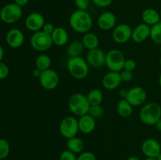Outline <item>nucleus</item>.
<instances>
[{
    "label": "nucleus",
    "instance_id": "f257e3e1",
    "mask_svg": "<svg viewBox=\"0 0 161 160\" xmlns=\"http://www.w3.org/2000/svg\"><path fill=\"white\" fill-rule=\"evenodd\" d=\"M69 24L75 32L85 34L89 32L92 28V17L86 10L76 9L70 15Z\"/></svg>",
    "mask_w": 161,
    "mask_h": 160
},
{
    "label": "nucleus",
    "instance_id": "f03ea898",
    "mask_svg": "<svg viewBox=\"0 0 161 160\" xmlns=\"http://www.w3.org/2000/svg\"><path fill=\"white\" fill-rule=\"evenodd\" d=\"M139 118L145 125H155L161 118V106L157 102L146 104L140 110Z\"/></svg>",
    "mask_w": 161,
    "mask_h": 160
},
{
    "label": "nucleus",
    "instance_id": "7ed1b4c3",
    "mask_svg": "<svg viewBox=\"0 0 161 160\" xmlns=\"http://www.w3.org/2000/svg\"><path fill=\"white\" fill-rule=\"evenodd\" d=\"M68 105L71 112L77 117H81L84 115L88 114L91 107L86 96L81 93H75L72 94L69 97Z\"/></svg>",
    "mask_w": 161,
    "mask_h": 160
},
{
    "label": "nucleus",
    "instance_id": "20e7f679",
    "mask_svg": "<svg viewBox=\"0 0 161 160\" xmlns=\"http://www.w3.org/2000/svg\"><path fill=\"white\" fill-rule=\"evenodd\" d=\"M89 64L82 56L69 58L67 68L69 74L76 79H83L89 74Z\"/></svg>",
    "mask_w": 161,
    "mask_h": 160
},
{
    "label": "nucleus",
    "instance_id": "39448f33",
    "mask_svg": "<svg viewBox=\"0 0 161 160\" xmlns=\"http://www.w3.org/2000/svg\"><path fill=\"white\" fill-rule=\"evenodd\" d=\"M22 7L15 3H8L0 9V20L6 24H14L21 18Z\"/></svg>",
    "mask_w": 161,
    "mask_h": 160
},
{
    "label": "nucleus",
    "instance_id": "423d86ee",
    "mask_svg": "<svg viewBox=\"0 0 161 160\" xmlns=\"http://www.w3.org/2000/svg\"><path fill=\"white\" fill-rule=\"evenodd\" d=\"M125 61V56L123 52L116 49H113L106 53L105 66L111 72H120L124 69Z\"/></svg>",
    "mask_w": 161,
    "mask_h": 160
},
{
    "label": "nucleus",
    "instance_id": "0eeeda50",
    "mask_svg": "<svg viewBox=\"0 0 161 160\" xmlns=\"http://www.w3.org/2000/svg\"><path fill=\"white\" fill-rule=\"evenodd\" d=\"M30 44L31 46L38 52L47 51L53 45L51 35L46 34L42 31L33 33L30 39Z\"/></svg>",
    "mask_w": 161,
    "mask_h": 160
},
{
    "label": "nucleus",
    "instance_id": "6e6552de",
    "mask_svg": "<svg viewBox=\"0 0 161 160\" xmlns=\"http://www.w3.org/2000/svg\"><path fill=\"white\" fill-rule=\"evenodd\" d=\"M59 131L61 136L66 139L75 136L80 131L78 119L75 118V116L64 117L60 122Z\"/></svg>",
    "mask_w": 161,
    "mask_h": 160
},
{
    "label": "nucleus",
    "instance_id": "1a4fd4ad",
    "mask_svg": "<svg viewBox=\"0 0 161 160\" xmlns=\"http://www.w3.org/2000/svg\"><path fill=\"white\" fill-rule=\"evenodd\" d=\"M40 86L47 90L56 89L60 83V76L58 72L52 68L42 71L39 78Z\"/></svg>",
    "mask_w": 161,
    "mask_h": 160
},
{
    "label": "nucleus",
    "instance_id": "9d476101",
    "mask_svg": "<svg viewBox=\"0 0 161 160\" xmlns=\"http://www.w3.org/2000/svg\"><path fill=\"white\" fill-rule=\"evenodd\" d=\"M132 31L131 27L127 24H119L113 28L112 37L117 44H124L131 39Z\"/></svg>",
    "mask_w": 161,
    "mask_h": 160
},
{
    "label": "nucleus",
    "instance_id": "9b49d317",
    "mask_svg": "<svg viewBox=\"0 0 161 160\" xmlns=\"http://www.w3.org/2000/svg\"><path fill=\"white\" fill-rule=\"evenodd\" d=\"M146 97H147V93L144 88L136 86L128 89V93L126 100L133 107H138L142 106L145 103Z\"/></svg>",
    "mask_w": 161,
    "mask_h": 160
},
{
    "label": "nucleus",
    "instance_id": "f8f14e48",
    "mask_svg": "<svg viewBox=\"0 0 161 160\" xmlns=\"http://www.w3.org/2000/svg\"><path fill=\"white\" fill-rule=\"evenodd\" d=\"M106 53L100 48L88 50L86 56V61L90 67L94 68H101L105 65Z\"/></svg>",
    "mask_w": 161,
    "mask_h": 160
},
{
    "label": "nucleus",
    "instance_id": "ddd939ff",
    "mask_svg": "<svg viewBox=\"0 0 161 160\" xmlns=\"http://www.w3.org/2000/svg\"><path fill=\"white\" fill-rule=\"evenodd\" d=\"M45 23L44 16L38 12L31 13L25 19V27L28 31L32 32L41 31Z\"/></svg>",
    "mask_w": 161,
    "mask_h": 160
},
{
    "label": "nucleus",
    "instance_id": "4468645a",
    "mask_svg": "<svg viewBox=\"0 0 161 160\" xmlns=\"http://www.w3.org/2000/svg\"><path fill=\"white\" fill-rule=\"evenodd\" d=\"M6 42L11 48H19L25 42V35L19 28H11L6 33Z\"/></svg>",
    "mask_w": 161,
    "mask_h": 160
},
{
    "label": "nucleus",
    "instance_id": "2eb2a0df",
    "mask_svg": "<svg viewBox=\"0 0 161 160\" xmlns=\"http://www.w3.org/2000/svg\"><path fill=\"white\" fill-rule=\"evenodd\" d=\"M142 152L146 157L157 158L161 152V146L158 141L153 138L145 140L142 144Z\"/></svg>",
    "mask_w": 161,
    "mask_h": 160
},
{
    "label": "nucleus",
    "instance_id": "dca6fc26",
    "mask_svg": "<svg viewBox=\"0 0 161 160\" xmlns=\"http://www.w3.org/2000/svg\"><path fill=\"white\" fill-rule=\"evenodd\" d=\"M97 24L102 31H109L113 29L116 24V15L109 11H105L97 17Z\"/></svg>",
    "mask_w": 161,
    "mask_h": 160
},
{
    "label": "nucleus",
    "instance_id": "f3484780",
    "mask_svg": "<svg viewBox=\"0 0 161 160\" xmlns=\"http://www.w3.org/2000/svg\"><path fill=\"white\" fill-rule=\"evenodd\" d=\"M122 83L120 73L116 72H109L105 74L102 80V86L108 90H114L117 89Z\"/></svg>",
    "mask_w": 161,
    "mask_h": 160
},
{
    "label": "nucleus",
    "instance_id": "a211bd4d",
    "mask_svg": "<svg viewBox=\"0 0 161 160\" xmlns=\"http://www.w3.org/2000/svg\"><path fill=\"white\" fill-rule=\"evenodd\" d=\"M150 28L151 27L146 24H140L132 31L131 39L136 43L145 42L146 39L150 37Z\"/></svg>",
    "mask_w": 161,
    "mask_h": 160
},
{
    "label": "nucleus",
    "instance_id": "6ab92c4d",
    "mask_svg": "<svg viewBox=\"0 0 161 160\" xmlns=\"http://www.w3.org/2000/svg\"><path fill=\"white\" fill-rule=\"evenodd\" d=\"M79 130L84 134L93 133L96 127V119L89 114L79 117Z\"/></svg>",
    "mask_w": 161,
    "mask_h": 160
},
{
    "label": "nucleus",
    "instance_id": "aec40b11",
    "mask_svg": "<svg viewBox=\"0 0 161 160\" xmlns=\"http://www.w3.org/2000/svg\"><path fill=\"white\" fill-rule=\"evenodd\" d=\"M51 39L53 45H56L58 46H63L69 42V32L65 28L62 27H56L51 35Z\"/></svg>",
    "mask_w": 161,
    "mask_h": 160
},
{
    "label": "nucleus",
    "instance_id": "412c9836",
    "mask_svg": "<svg viewBox=\"0 0 161 160\" xmlns=\"http://www.w3.org/2000/svg\"><path fill=\"white\" fill-rule=\"evenodd\" d=\"M142 20L143 23L151 27L160 21V13L153 8H147L142 13Z\"/></svg>",
    "mask_w": 161,
    "mask_h": 160
},
{
    "label": "nucleus",
    "instance_id": "4be33fe9",
    "mask_svg": "<svg viewBox=\"0 0 161 160\" xmlns=\"http://www.w3.org/2000/svg\"><path fill=\"white\" fill-rule=\"evenodd\" d=\"M85 47L83 42L80 40H74L69 42L66 48V54L70 57H75V56H81Z\"/></svg>",
    "mask_w": 161,
    "mask_h": 160
},
{
    "label": "nucleus",
    "instance_id": "5701e85b",
    "mask_svg": "<svg viewBox=\"0 0 161 160\" xmlns=\"http://www.w3.org/2000/svg\"><path fill=\"white\" fill-rule=\"evenodd\" d=\"M82 42L84 45L85 49L88 50H94V49L98 48L99 45V39L97 35L94 33L89 32L83 34V39H82Z\"/></svg>",
    "mask_w": 161,
    "mask_h": 160
},
{
    "label": "nucleus",
    "instance_id": "b1692460",
    "mask_svg": "<svg viewBox=\"0 0 161 160\" xmlns=\"http://www.w3.org/2000/svg\"><path fill=\"white\" fill-rule=\"evenodd\" d=\"M134 107L126 99H120L118 101L116 111L119 116L123 118H128L133 114Z\"/></svg>",
    "mask_w": 161,
    "mask_h": 160
},
{
    "label": "nucleus",
    "instance_id": "393cba45",
    "mask_svg": "<svg viewBox=\"0 0 161 160\" xmlns=\"http://www.w3.org/2000/svg\"><path fill=\"white\" fill-rule=\"evenodd\" d=\"M66 146H67V149L74 152L75 154L81 153L84 149V142L81 138L77 137L75 136L67 139Z\"/></svg>",
    "mask_w": 161,
    "mask_h": 160
},
{
    "label": "nucleus",
    "instance_id": "a878e982",
    "mask_svg": "<svg viewBox=\"0 0 161 160\" xmlns=\"http://www.w3.org/2000/svg\"><path fill=\"white\" fill-rule=\"evenodd\" d=\"M51 62V58L48 55L42 53V54L39 55L36 58L35 65H36V67H37V68H39V70H41L42 72V71H45L50 68Z\"/></svg>",
    "mask_w": 161,
    "mask_h": 160
},
{
    "label": "nucleus",
    "instance_id": "bb28decb",
    "mask_svg": "<svg viewBox=\"0 0 161 160\" xmlns=\"http://www.w3.org/2000/svg\"><path fill=\"white\" fill-rule=\"evenodd\" d=\"M90 105H100L103 100V93L99 89H93L86 95Z\"/></svg>",
    "mask_w": 161,
    "mask_h": 160
},
{
    "label": "nucleus",
    "instance_id": "cd10ccee",
    "mask_svg": "<svg viewBox=\"0 0 161 160\" xmlns=\"http://www.w3.org/2000/svg\"><path fill=\"white\" fill-rule=\"evenodd\" d=\"M149 38L156 45H161V20L156 24L151 26Z\"/></svg>",
    "mask_w": 161,
    "mask_h": 160
},
{
    "label": "nucleus",
    "instance_id": "c85d7f7f",
    "mask_svg": "<svg viewBox=\"0 0 161 160\" xmlns=\"http://www.w3.org/2000/svg\"><path fill=\"white\" fill-rule=\"evenodd\" d=\"M10 152V146L7 140L0 138V159L7 158Z\"/></svg>",
    "mask_w": 161,
    "mask_h": 160
},
{
    "label": "nucleus",
    "instance_id": "c756f323",
    "mask_svg": "<svg viewBox=\"0 0 161 160\" xmlns=\"http://www.w3.org/2000/svg\"><path fill=\"white\" fill-rule=\"evenodd\" d=\"M104 112H105L104 108H102V106H101V104L91 105L89 111H88V114L92 116L93 118H94L95 119H101L104 115Z\"/></svg>",
    "mask_w": 161,
    "mask_h": 160
},
{
    "label": "nucleus",
    "instance_id": "7c9ffc66",
    "mask_svg": "<svg viewBox=\"0 0 161 160\" xmlns=\"http://www.w3.org/2000/svg\"><path fill=\"white\" fill-rule=\"evenodd\" d=\"M76 158L75 154L69 151V149L63 151L60 155V160H76Z\"/></svg>",
    "mask_w": 161,
    "mask_h": 160
},
{
    "label": "nucleus",
    "instance_id": "2f4dec72",
    "mask_svg": "<svg viewBox=\"0 0 161 160\" xmlns=\"http://www.w3.org/2000/svg\"><path fill=\"white\" fill-rule=\"evenodd\" d=\"M120 77L122 82H125V83H129V82L131 81L134 78V74L133 72H130V71L125 70V69H123L120 72Z\"/></svg>",
    "mask_w": 161,
    "mask_h": 160
},
{
    "label": "nucleus",
    "instance_id": "473e14b6",
    "mask_svg": "<svg viewBox=\"0 0 161 160\" xmlns=\"http://www.w3.org/2000/svg\"><path fill=\"white\" fill-rule=\"evenodd\" d=\"M77 9L80 10H86L90 6L91 0H74Z\"/></svg>",
    "mask_w": 161,
    "mask_h": 160
},
{
    "label": "nucleus",
    "instance_id": "72a5a7b5",
    "mask_svg": "<svg viewBox=\"0 0 161 160\" xmlns=\"http://www.w3.org/2000/svg\"><path fill=\"white\" fill-rule=\"evenodd\" d=\"M76 160H97V158L93 152H83L77 157Z\"/></svg>",
    "mask_w": 161,
    "mask_h": 160
},
{
    "label": "nucleus",
    "instance_id": "f704fd0d",
    "mask_svg": "<svg viewBox=\"0 0 161 160\" xmlns=\"http://www.w3.org/2000/svg\"><path fill=\"white\" fill-rule=\"evenodd\" d=\"M9 74V69L7 64L3 63V61L0 62V80L5 79L7 78Z\"/></svg>",
    "mask_w": 161,
    "mask_h": 160
},
{
    "label": "nucleus",
    "instance_id": "c9c22d12",
    "mask_svg": "<svg viewBox=\"0 0 161 160\" xmlns=\"http://www.w3.org/2000/svg\"><path fill=\"white\" fill-rule=\"evenodd\" d=\"M137 67V63L135 62V60L133 59H126L124 62V69L130 72H134Z\"/></svg>",
    "mask_w": 161,
    "mask_h": 160
},
{
    "label": "nucleus",
    "instance_id": "e433bc0d",
    "mask_svg": "<svg viewBox=\"0 0 161 160\" xmlns=\"http://www.w3.org/2000/svg\"><path fill=\"white\" fill-rule=\"evenodd\" d=\"M91 1L97 7L105 8L111 5L113 0H91Z\"/></svg>",
    "mask_w": 161,
    "mask_h": 160
},
{
    "label": "nucleus",
    "instance_id": "4c0bfd02",
    "mask_svg": "<svg viewBox=\"0 0 161 160\" xmlns=\"http://www.w3.org/2000/svg\"><path fill=\"white\" fill-rule=\"evenodd\" d=\"M54 29H55V27L53 24L52 23H45V24L43 25V27H42V28L41 31H42L43 32H45L46 34L51 35L52 33H53V31H54Z\"/></svg>",
    "mask_w": 161,
    "mask_h": 160
},
{
    "label": "nucleus",
    "instance_id": "58836bf2",
    "mask_svg": "<svg viewBox=\"0 0 161 160\" xmlns=\"http://www.w3.org/2000/svg\"><path fill=\"white\" fill-rule=\"evenodd\" d=\"M127 93H128V89H122L119 90V97H120V99H126L127 98Z\"/></svg>",
    "mask_w": 161,
    "mask_h": 160
},
{
    "label": "nucleus",
    "instance_id": "ea45409f",
    "mask_svg": "<svg viewBox=\"0 0 161 160\" xmlns=\"http://www.w3.org/2000/svg\"><path fill=\"white\" fill-rule=\"evenodd\" d=\"M29 1L30 0H14V3L18 5V6L23 7V6H26L29 3Z\"/></svg>",
    "mask_w": 161,
    "mask_h": 160
},
{
    "label": "nucleus",
    "instance_id": "a19ab883",
    "mask_svg": "<svg viewBox=\"0 0 161 160\" xmlns=\"http://www.w3.org/2000/svg\"><path fill=\"white\" fill-rule=\"evenodd\" d=\"M32 74H33V76H34L35 78H39V77H40L41 74H42V71L39 70V69L37 68V67H35V69L32 72Z\"/></svg>",
    "mask_w": 161,
    "mask_h": 160
},
{
    "label": "nucleus",
    "instance_id": "79ce46f5",
    "mask_svg": "<svg viewBox=\"0 0 161 160\" xmlns=\"http://www.w3.org/2000/svg\"><path fill=\"white\" fill-rule=\"evenodd\" d=\"M155 126H156V128L157 129V130H158V131L161 132V118L159 119L158 121H157V122L156 123Z\"/></svg>",
    "mask_w": 161,
    "mask_h": 160
},
{
    "label": "nucleus",
    "instance_id": "37998d69",
    "mask_svg": "<svg viewBox=\"0 0 161 160\" xmlns=\"http://www.w3.org/2000/svg\"><path fill=\"white\" fill-rule=\"evenodd\" d=\"M3 56H4V50H3V47L0 45V62L3 61Z\"/></svg>",
    "mask_w": 161,
    "mask_h": 160
},
{
    "label": "nucleus",
    "instance_id": "c03bdc74",
    "mask_svg": "<svg viewBox=\"0 0 161 160\" xmlns=\"http://www.w3.org/2000/svg\"><path fill=\"white\" fill-rule=\"evenodd\" d=\"M127 160H140V158L137 156H130L127 158Z\"/></svg>",
    "mask_w": 161,
    "mask_h": 160
},
{
    "label": "nucleus",
    "instance_id": "a18cd8bd",
    "mask_svg": "<svg viewBox=\"0 0 161 160\" xmlns=\"http://www.w3.org/2000/svg\"><path fill=\"white\" fill-rule=\"evenodd\" d=\"M144 160H157V158H150V157H146Z\"/></svg>",
    "mask_w": 161,
    "mask_h": 160
},
{
    "label": "nucleus",
    "instance_id": "49530a36",
    "mask_svg": "<svg viewBox=\"0 0 161 160\" xmlns=\"http://www.w3.org/2000/svg\"><path fill=\"white\" fill-rule=\"evenodd\" d=\"M158 83H159V86H160V87L161 88V73H160V76H159V78H158Z\"/></svg>",
    "mask_w": 161,
    "mask_h": 160
},
{
    "label": "nucleus",
    "instance_id": "de8ad7c7",
    "mask_svg": "<svg viewBox=\"0 0 161 160\" xmlns=\"http://www.w3.org/2000/svg\"><path fill=\"white\" fill-rule=\"evenodd\" d=\"M157 160H161V152L160 154H159L158 155H157Z\"/></svg>",
    "mask_w": 161,
    "mask_h": 160
},
{
    "label": "nucleus",
    "instance_id": "09e8293b",
    "mask_svg": "<svg viewBox=\"0 0 161 160\" xmlns=\"http://www.w3.org/2000/svg\"><path fill=\"white\" fill-rule=\"evenodd\" d=\"M159 64H160V65H161V56H160V60H159Z\"/></svg>",
    "mask_w": 161,
    "mask_h": 160
},
{
    "label": "nucleus",
    "instance_id": "8fccbe9b",
    "mask_svg": "<svg viewBox=\"0 0 161 160\" xmlns=\"http://www.w3.org/2000/svg\"><path fill=\"white\" fill-rule=\"evenodd\" d=\"M160 55H161V45H160Z\"/></svg>",
    "mask_w": 161,
    "mask_h": 160
},
{
    "label": "nucleus",
    "instance_id": "3c124183",
    "mask_svg": "<svg viewBox=\"0 0 161 160\" xmlns=\"http://www.w3.org/2000/svg\"><path fill=\"white\" fill-rule=\"evenodd\" d=\"M160 17H161V9H160Z\"/></svg>",
    "mask_w": 161,
    "mask_h": 160
}]
</instances>
